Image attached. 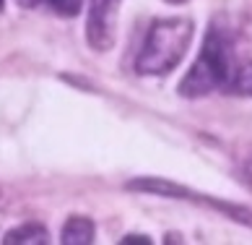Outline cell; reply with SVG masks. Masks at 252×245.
<instances>
[{"mask_svg": "<svg viewBox=\"0 0 252 245\" xmlns=\"http://www.w3.org/2000/svg\"><path fill=\"white\" fill-rule=\"evenodd\" d=\"M123 0H91L86 16V40L91 50L109 52L117 40V16Z\"/></svg>", "mask_w": 252, "mask_h": 245, "instance_id": "3", "label": "cell"}, {"mask_svg": "<svg viewBox=\"0 0 252 245\" xmlns=\"http://www.w3.org/2000/svg\"><path fill=\"white\" fill-rule=\"evenodd\" d=\"M94 238H96V227H94V222H91L89 216H70V219L65 222V227H63L60 243H65V245H89V243H94Z\"/></svg>", "mask_w": 252, "mask_h": 245, "instance_id": "4", "label": "cell"}, {"mask_svg": "<svg viewBox=\"0 0 252 245\" xmlns=\"http://www.w3.org/2000/svg\"><path fill=\"white\" fill-rule=\"evenodd\" d=\"M234 73V50H231V34L213 24L203 40L200 55L195 58L188 76L180 81V94L188 99H200L213 89L223 86Z\"/></svg>", "mask_w": 252, "mask_h": 245, "instance_id": "1", "label": "cell"}, {"mask_svg": "<svg viewBox=\"0 0 252 245\" xmlns=\"http://www.w3.org/2000/svg\"><path fill=\"white\" fill-rule=\"evenodd\" d=\"M5 245H16V243H29V245H44V243H50V232L47 227H42L39 222H26L21 224V227H13L11 232L3 238Z\"/></svg>", "mask_w": 252, "mask_h": 245, "instance_id": "5", "label": "cell"}, {"mask_svg": "<svg viewBox=\"0 0 252 245\" xmlns=\"http://www.w3.org/2000/svg\"><path fill=\"white\" fill-rule=\"evenodd\" d=\"M16 3L21 5V8H34V5H39L42 0H16Z\"/></svg>", "mask_w": 252, "mask_h": 245, "instance_id": "9", "label": "cell"}, {"mask_svg": "<svg viewBox=\"0 0 252 245\" xmlns=\"http://www.w3.org/2000/svg\"><path fill=\"white\" fill-rule=\"evenodd\" d=\"M190 42V18H158L146 34V42L135 58V71L141 76H166L182 63Z\"/></svg>", "mask_w": 252, "mask_h": 245, "instance_id": "2", "label": "cell"}, {"mask_svg": "<svg viewBox=\"0 0 252 245\" xmlns=\"http://www.w3.org/2000/svg\"><path fill=\"white\" fill-rule=\"evenodd\" d=\"M151 240L146 238V235H127V238L120 240V245H148Z\"/></svg>", "mask_w": 252, "mask_h": 245, "instance_id": "8", "label": "cell"}, {"mask_svg": "<svg viewBox=\"0 0 252 245\" xmlns=\"http://www.w3.org/2000/svg\"><path fill=\"white\" fill-rule=\"evenodd\" d=\"M164 3H172V5H182V3H188V0H164Z\"/></svg>", "mask_w": 252, "mask_h": 245, "instance_id": "11", "label": "cell"}, {"mask_svg": "<svg viewBox=\"0 0 252 245\" xmlns=\"http://www.w3.org/2000/svg\"><path fill=\"white\" fill-rule=\"evenodd\" d=\"M50 5L55 8V13H60L65 18H73V16L81 13L83 0H50Z\"/></svg>", "mask_w": 252, "mask_h": 245, "instance_id": "7", "label": "cell"}, {"mask_svg": "<svg viewBox=\"0 0 252 245\" xmlns=\"http://www.w3.org/2000/svg\"><path fill=\"white\" fill-rule=\"evenodd\" d=\"M3 8H5V0H0V13H3Z\"/></svg>", "mask_w": 252, "mask_h": 245, "instance_id": "12", "label": "cell"}, {"mask_svg": "<svg viewBox=\"0 0 252 245\" xmlns=\"http://www.w3.org/2000/svg\"><path fill=\"white\" fill-rule=\"evenodd\" d=\"M247 180H250V185H252V159H250V164H247Z\"/></svg>", "mask_w": 252, "mask_h": 245, "instance_id": "10", "label": "cell"}, {"mask_svg": "<svg viewBox=\"0 0 252 245\" xmlns=\"http://www.w3.org/2000/svg\"><path fill=\"white\" fill-rule=\"evenodd\" d=\"M226 86H229L231 94H237V97H252V60L242 63L239 68L231 73Z\"/></svg>", "mask_w": 252, "mask_h": 245, "instance_id": "6", "label": "cell"}]
</instances>
